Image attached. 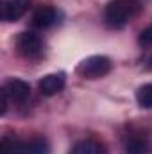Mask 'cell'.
Wrapping results in <instances>:
<instances>
[{
    "instance_id": "obj_1",
    "label": "cell",
    "mask_w": 152,
    "mask_h": 154,
    "mask_svg": "<svg viewBox=\"0 0 152 154\" xmlns=\"http://www.w3.org/2000/svg\"><path fill=\"white\" fill-rule=\"evenodd\" d=\"M141 11L140 0H109L104 9V20L111 29H123Z\"/></svg>"
},
{
    "instance_id": "obj_2",
    "label": "cell",
    "mask_w": 152,
    "mask_h": 154,
    "mask_svg": "<svg viewBox=\"0 0 152 154\" xmlns=\"http://www.w3.org/2000/svg\"><path fill=\"white\" fill-rule=\"evenodd\" d=\"M0 154H50V145L41 136L31 140L4 136L0 142Z\"/></svg>"
},
{
    "instance_id": "obj_3",
    "label": "cell",
    "mask_w": 152,
    "mask_h": 154,
    "mask_svg": "<svg viewBox=\"0 0 152 154\" xmlns=\"http://www.w3.org/2000/svg\"><path fill=\"white\" fill-rule=\"evenodd\" d=\"M111 68H113V63L108 56H90L79 63L77 74L84 79H100L108 75Z\"/></svg>"
},
{
    "instance_id": "obj_4",
    "label": "cell",
    "mask_w": 152,
    "mask_h": 154,
    "mask_svg": "<svg viewBox=\"0 0 152 154\" xmlns=\"http://www.w3.org/2000/svg\"><path fill=\"white\" fill-rule=\"evenodd\" d=\"M16 48L27 59H36L43 54V39L32 31H23L16 36Z\"/></svg>"
},
{
    "instance_id": "obj_5",
    "label": "cell",
    "mask_w": 152,
    "mask_h": 154,
    "mask_svg": "<svg viewBox=\"0 0 152 154\" xmlns=\"http://www.w3.org/2000/svg\"><path fill=\"white\" fill-rule=\"evenodd\" d=\"M31 7V0H0V16L4 22H18Z\"/></svg>"
},
{
    "instance_id": "obj_6",
    "label": "cell",
    "mask_w": 152,
    "mask_h": 154,
    "mask_svg": "<svg viewBox=\"0 0 152 154\" xmlns=\"http://www.w3.org/2000/svg\"><path fill=\"white\" fill-rule=\"evenodd\" d=\"M2 90L7 93L9 100H13L14 104H23L29 97H31V86L29 82L22 81V79H9Z\"/></svg>"
},
{
    "instance_id": "obj_7",
    "label": "cell",
    "mask_w": 152,
    "mask_h": 154,
    "mask_svg": "<svg viewBox=\"0 0 152 154\" xmlns=\"http://www.w3.org/2000/svg\"><path fill=\"white\" fill-rule=\"evenodd\" d=\"M57 22H59V11L54 5H48V4L39 5L38 9L34 11L32 20H31V23L36 29H48V27L56 25Z\"/></svg>"
},
{
    "instance_id": "obj_8",
    "label": "cell",
    "mask_w": 152,
    "mask_h": 154,
    "mask_svg": "<svg viewBox=\"0 0 152 154\" xmlns=\"http://www.w3.org/2000/svg\"><path fill=\"white\" fill-rule=\"evenodd\" d=\"M66 84V75L65 72H56V74H47L45 77H41L38 82L39 91L41 95L45 97H52V95H57Z\"/></svg>"
},
{
    "instance_id": "obj_9",
    "label": "cell",
    "mask_w": 152,
    "mask_h": 154,
    "mask_svg": "<svg viewBox=\"0 0 152 154\" xmlns=\"http://www.w3.org/2000/svg\"><path fill=\"white\" fill-rule=\"evenodd\" d=\"M70 154H108V149L102 142L95 138H86V140L77 142L72 147Z\"/></svg>"
},
{
    "instance_id": "obj_10",
    "label": "cell",
    "mask_w": 152,
    "mask_h": 154,
    "mask_svg": "<svg viewBox=\"0 0 152 154\" xmlns=\"http://www.w3.org/2000/svg\"><path fill=\"white\" fill-rule=\"evenodd\" d=\"M125 154H150V142L143 134H132L123 145Z\"/></svg>"
},
{
    "instance_id": "obj_11",
    "label": "cell",
    "mask_w": 152,
    "mask_h": 154,
    "mask_svg": "<svg viewBox=\"0 0 152 154\" xmlns=\"http://www.w3.org/2000/svg\"><path fill=\"white\" fill-rule=\"evenodd\" d=\"M136 100L141 108L145 109H152V82L149 84H143L138 88L136 91Z\"/></svg>"
},
{
    "instance_id": "obj_12",
    "label": "cell",
    "mask_w": 152,
    "mask_h": 154,
    "mask_svg": "<svg viewBox=\"0 0 152 154\" xmlns=\"http://www.w3.org/2000/svg\"><path fill=\"white\" fill-rule=\"evenodd\" d=\"M138 41H140V45H143V47H149V45H152V23H150V25H147V27L140 32V38H138Z\"/></svg>"
},
{
    "instance_id": "obj_13",
    "label": "cell",
    "mask_w": 152,
    "mask_h": 154,
    "mask_svg": "<svg viewBox=\"0 0 152 154\" xmlns=\"http://www.w3.org/2000/svg\"><path fill=\"white\" fill-rule=\"evenodd\" d=\"M0 95H2V111H0V113L5 115V111H7V104H9V97H7V93H5L4 90L0 91Z\"/></svg>"
},
{
    "instance_id": "obj_14",
    "label": "cell",
    "mask_w": 152,
    "mask_h": 154,
    "mask_svg": "<svg viewBox=\"0 0 152 154\" xmlns=\"http://www.w3.org/2000/svg\"><path fill=\"white\" fill-rule=\"evenodd\" d=\"M150 66H152V56H150Z\"/></svg>"
}]
</instances>
